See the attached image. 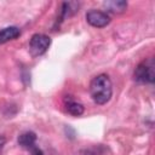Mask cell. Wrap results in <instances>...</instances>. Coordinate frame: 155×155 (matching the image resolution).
I'll list each match as a JSON object with an SVG mask.
<instances>
[{
    "label": "cell",
    "mask_w": 155,
    "mask_h": 155,
    "mask_svg": "<svg viewBox=\"0 0 155 155\" xmlns=\"http://www.w3.org/2000/svg\"><path fill=\"white\" fill-rule=\"evenodd\" d=\"M35 140H36V136L34 132H24L18 137V144L22 148H25L29 150L33 147H35Z\"/></svg>",
    "instance_id": "obj_5"
},
{
    "label": "cell",
    "mask_w": 155,
    "mask_h": 155,
    "mask_svg": "<svg viewBox=\"0 0 155 155\" xmlns=\"http://www.w3.org/2000/svg\"><path fill=\"white\" fill-rule=\"evenodd\" d=\"M76 155H93V153L92 151H90V150H86V149H84V150H80Z\"/></svg>",
    "instance_id": "obj_10"
},
{
    "label": "cell",
    "mask_w": 155,
    "mask_h": 155,
    "mask_svg": "<svg viewBox=\"0 0 155 155\" xmlns=\"http://www.w3.org/2000/svg\"><path fill=\"white\" fill-rule=\"evenodd\" d=\"M134 79L142 84H153L155 80V67L151 58L139 63L134 70Z\"/></svg>",
    "instance_id": "obj_2"
},
{
    "label": "cell",
    "mask_w": 155,
    "mask_h": 155,
    "mask_svg": "<svg viewBox=\"0 0 155 155\" xmlns=\"http://www.w3.org/2000/svg\"><path fill=\"white\" fill-rule=\"evenodd\" d=\"M65 108H67V111L74 116H80L84 113V105L73 99H68L65 102Z\"/></svg>",
    "instance_id": "obj_8"
},
{
    "label": "cell",
    "mask_w": 155,
    "mask_h": 155,
    "mask_svg": "<svg viewBox=\"0 0 155 155\" xmlns=\"http://www.w3.org/2000/svg\"><path fill=\"white\" fill-rule=\"evenodd\" d=\"M86 21L90 25L94 28H104L110 23V17L107 12L91 10L86 13Z\"/></svg>",
    "instance_id": "obj_4"
},
{
    "label": "cell",
    "mask_w": 155,
    "mask_h": 155,
    "mask_svg": "<svg viewBox=\"0 0 155 155\" xmlns=\"http://www.w3.org/2000/svg\"><path fill=\"white\" fill-rule=\"evenodd\" d=\"M51 45V39L45 34H34L29 41V50L33 57L44 54Z\"/></svg>",
    "instance_id": "obj_3"
},
{
    "label": "cell",
    "mask_w": 155,
    "mask_h": 155,
    "mask_svg": "<svg viewBox=\"0 0 155 155\" xmlns=\"http://www.w3.org/2000/svg\"><path fill=\"white\" fill-rule=\"evenodd\" d=\"M19 34L21 31L17 27H6L0 30V42H7L10 40H13L18 38Z\"/></svg>",
    "instance_id": "obj_6"
},
{
    "label": "cell",
    "mask_w": 155,
    "mask_h": 155,
    "mask_svg": "<svg viewBox=\"0 0 155 155\" xmlns=\"http://www.w3.org/2000/svg\"><path fill=\"white\" fill-rule=\"evenodd\" d=\"M90 93L94 103L102 105L110 101L113 94V84L107 74L94 76L90 84Z\"/></svg>",
    "instance_id": "obj_1"
},
{
    "label": "cell",
    "mask_w": 155,
    "mask_h": 155,
    "mask_svg": "<svg viewBox=\"0 0 155 155\" xmlns=\"http://www.w3.org/2000/svg\"><path fill=\"white\" fill-rule=\"evenodd\" d=\"M79 5L76 2H63L62 4V10H61V19L63 21L67 17H70L75 12H78Z\"/></svg>",
    "instance_id": "obj_9"
},
{
    "label": "cell",
    "mask_w": 155,
    "mask_h": 155,
    "mask_svg": "<svg viewBox=\"0 0 155 155\" xmlns=\"http://www.w3.org/2000/svg\"><path fill=\"white\" fill-rule=\"evenodd\" d=\"M104 7L109 11V12H114V13H121L126 10L127 7V2L122 1V0H113V1H105L104 2Z\"/></svg>",
    "instance_id": "obj_7"
},
{
    "label": "cell",
    "mask_w": 155,
    "mask_h": 155,
    "mask_svg": "<svg viewBox=\"0 0 155 155\" xmlns=\"http://www.w3.org/2000/svg\"><path fill=\"white\" fill-rule=\"evenodd\" d=\"M5 143H6L5 137H4V136H0V154H1V150H2V148H4V145H5Z\"/></svg>",
    "instance_id": "obj_11"
}]
</instances>
